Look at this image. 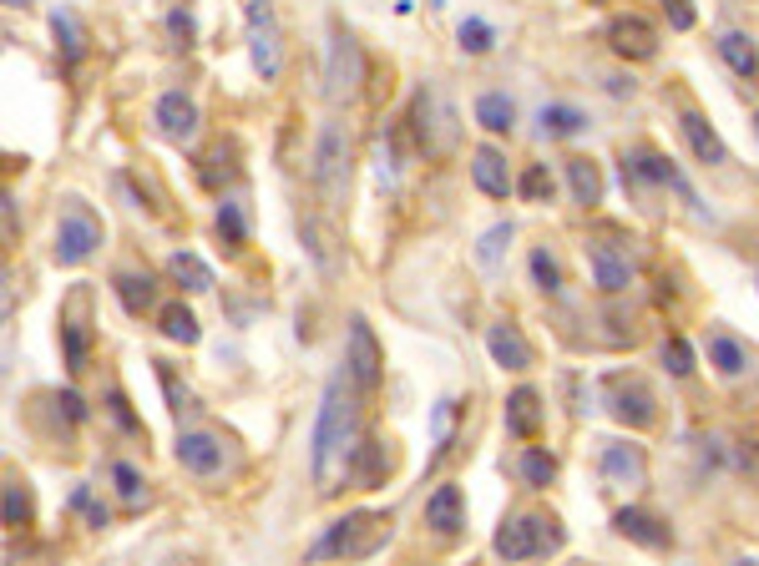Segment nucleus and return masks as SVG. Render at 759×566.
Returning <instances> with one entry per match:
<instances>
[{
    "mask_svg": "<svg viewBox=\"0 0 759 566\" xmlns=\"http://www.w3.org/2000/svg\"><path fill=\"white\" fill-rule=\"evenodd\" d=\"M244 26H249V56H253V72L263 81H278L284 72V51H278V21H274V5L269 0H249L244 5Z\"/></svg>",
    "mask_w": 759,
    "mask_h": 566,
    "instance_id": "1a4fd4ad",
    "label": "nucleus"
},
{
    "mask_svg": "<svg viewBox=\"0 0 759 566\" xmlns=\"http://www.w3.org/2000/svg\"><path fill=\"white\" fill-rule=\"evenodd\" d=\"M385 476H390L385 440H360V445H354V461H350V480L360 491H375V486H385Z\"/></svg>",
    "mask_w": 759,
    "mask_h": 566,
    "instance_id": "5701e85b",
    "label": "nucleus"
},
{
    "mask_svg": "<svg viewBox=\"0 0 759 566\" xmlns=\"http://www.w3.org/2000/svg\"><path fill=\"white\" fill-rule=\"evenodd\" d=\"M304 248H309V259H314V268H320L324 278H335L339 268H345V259L335 253V232L324 228V223L304 218Z\"/></svg>",
    "mask_w": 759,
    "mask_h": 566,
    "instance_id": "c85d7f7f",
    "label": "nucleus"
},
{
    "mask_svg": "<svg viewBox=\"0 0 759 566\" xmlns=\"http://www.w3.org/2000/svg\"><path fill=\"white\" fill-rule=\"evenodd\" d=\"M431 436H436V461H440L456 440V400H436V410H431Z\"/></svg>",
    "mask_w": 759,
    "mask_h": 566,
    "instance_id": "4c0bfd02",
    "label": "nucleus"
},
{
    "mask_svg": "<svg viewBox=\"0 0 759 566\" xmlns=\"http://www.w3.org/2000/svg\"><path fill=\"white\" fill-rule=\"evenodd\" d=\"M5 5H26V0H5Z\"/></svg>",
    "mask_w": 759,
    "mask_h": 566,
    "instance_id": "864d4df0",
    "label": "nucleus"
},
{
    "mask_svg": "<svg viewBox=\"0 0 759 566\" xmlns=\"http://www.w3.org/2000/svg\"><path fill=\"white\" fill-rule=\"evenodd\" d=\"M602 400H608V415L618 425H629V430H648L658 420V400L643 375H608L602 379Z\"/></svg>",
    "mask_w": 759,
    "mask_h": 566,
    "instance_id": "6e6552de",
    "label": "nucleus"
},
{
    "mask_svg": "<svg viewBox=\"0 0 759 566\" xmlns=\"http://www.w3.org/2000/svg\"><path fill=\"white\" fill-rule=\"evenodd\" d=\"M537 122H542V137H577V131L587 127V116L577 112V106H542L537 112Z\"/></svg>",
    "mask_w": 759,
    "mask_h": 566,
    "instance_id": "f704fd0d",
    "label": "nucleus"
},
{
    "mask_svg": "<svg viewBox=\"0 0 759 566\" xmlns=\"http://www.w3.org/2000/svg\"><path fill=\"white\" fill-rule=\"evenodd\" d=\"M679 131H684L688 152H694L704 167H724V162H730V147H724V137H719V131L709 127L699 112H679Z\"/></svg>",
    "mask_w": 759,
    "mask_h": 566,
    "instance_id": "6ab92c4d",
    "label": "nucleus"
},
{
    "mask_svg": "<svg viewBox=\"0 0 759 566\" xmlns=\"http://www.w3.org/2000/svg\"><path fill=\"white\" fill-rule=\"evenodd\" d=\"M97 248H102V218H97L82 198H66V207H61V218H57L51 259H57L61 268H76V263H87Z\"/></svg>",
    "mask_w": 759,
    "mask_h": 566,
    "instance_id": "0eeeda50",
    "label": "nucleus"
},
{
    "mask_svg": "<svg viewBox=\"0 0 759 566\" xmlns=\"http://www.w3.org/2000/svg\"><path fill=\"white\" fill-rule=\"evenodd\" d=\"M107 410L117 415V425H127V430H137V420H132V410H127V400H122V390H112V394H107Z\"/></svg>",
    "mask_w": 759,
    "mask_h": 566,
    "instance_id": "8fccbe9b",
    "label": "nucleus"
},
{
    "mask_svg": "<svg viewBox=\"0 0 759 566\" xmlns=\"http://www.w3.org/2000/svg\"><path fill=\"white\" fill-rule=\"evenodd\" d=\"M167 30L177 36V46H192V30H198V26H192L188 11H173V15H167Z\"/></svg>",
    "mask_w": 759,
    "mask_h": 566,
    "instance_id": "09e8293b",
    "label": "nucleus"
},
{
    "mask_svg": "<svg viewBox=\"0 0 759 566\" xmlns=\"http://www.w3.org/2000/svg\"><path fill=\"white\" fill-rule=\"evenodd\" d=\"M598 470H602V480H608V486H623V491H633V486H643V480H648V455H643V445H633V440H608V445H602Z\"/></svg>",
    "mask_w": 759,
    "mask_h": 566,
    "instance_id": "ddd939ff",
    "label": "nucleus"
},
{
    "mask_svg": "<svg viewBox=\"0 0 759 566\" xmlns=\"http://www.w3.org/2000/svg\"><path fill=\"white\" fill-rule=\"evenodd\" d=\"M471 177H476V188H482L486 198H507L511 192V167L497 147H476V152H471Z\"/></svg>",
    "mask_w": 759,
    "mask_h": 566,
    "instance_id": "4be33fe9",
    "label": "nucleus"
},
{
    "mask_svg": "<svg viewBox=\"0 0 759 566\" xmlns=\"http://www.w3.org/2000/svg\"><path fill=\"white\" fill-rule=\"evenodd\" d=\"M517 470H522V480L532 486V491H542V486H552L557 480V455L542 451V445H526L522 461H517Z\"/></svg>",
    "mask_w": 759,
    "mask_h": 566,
    "instance_id": "72a5a7b5",
    "label": "nucleus"
},
{
    "mask_svg": "<svg viewBox=\"0 0 759 566\" xmlns=\"http://www.w3.org/2000/svg\"><path fill=\"white\" fill-rule=\"evenodd\" d=\"M72 506H76V511H87V521H91V526H107V506H97V501H91L87 486L72 495Z\"/></svg>",
    "mask_w": 759,
    "mask_h": 566,
    "instance_id": "de8ad7c7",
    "label": "nucleus"
},
{
    "mask_svg": "<svg viewBox=\"0 0 759 566\" xmlns=\"http://www.w3.org/2000/svg\"><path fill=\"white\" fill-rule=\"evenodd\" d=\"M112 480H117L122 501H127L132 511H137V506H142V501H147V480H142V470H137V465L117 461V465H112Z\"/></svg>",
    "mask_w": 759,
    "mask_h": 566,
    "instance_id": "58836bf2",
    "label": "nucleus"
},
{
    "mask_svg": "<svg viewBox=\"0 0 759 566\" xmlns=\"http://www.w3.org/2000/svg\"><path fill=\"white\" fill-rule=\"evenodd\" d=\"M517 188H522L526 203H552V173H547V162H532Z\"/></svg>",
    "mask_w": 759,
    "mask_h": 566,
    "instance_id": "a19ab883",
    "label": "nucleus"
},
{
    "mask_svg": "<svg viewBox=\"0 0 759 566\" xmlns=\"http://www.w3.org/2000/svg\"><path fill=\"white\" fill-rule=\"evenodd\" d=\"M507 243H511V223H497V228H486V238L476 243V259L492 268V263L501 259V248H507Z\"/></svg>",
    "mask_w": 759,
    "mask_h": 566,
    "instance_id": "a18cd8bd",
    "label": "nucleus"
},
{
    "mask_svg": "<svg viewBox=\"0 0 759 566\" xmlns=\"http://www.w3.org/2000/svg\"><path fill=\"white\" fill-rule=\"evenodd\" d=\"M709 364H714V375L739 379L745 375V364H749V349L734 335H709Z\"/></svg>",
    "mask_w": 759,
    "mask_h": 566,
    "instance_id": "7c9ffc66",
    "label": "nucleus"
},
{
    "mask_svg": "<svg viewBox=\"0 0 759 566\" xmlns=\"http://www.w3.org/2000/svg\"><path fill=\"white\" fill-rule=\"evenodd\" d=\"M5 526H30V491L26 480H5Z\"/></svg>",
    "mask_w": 759,
    "mask_h": 566,
    "instance_id": "79ce46f5",
    "label": "nucleus"
},
{
    "mask_svg": "<svg viewBox=\"0 0 759 566\" xmlns=\"http://www.w3.org/2000/svg\"><path fill=\"white\" fill-rule=\"evenodd\" d=\"M476 122H482L486 131H511L517 106H511L507 91H482V97H476Z\"/></svg>",
    "mask_w": 759,
    "mask_h": 566,
    "instance_id": "473e14b6",
    "label": "nucleus"
},
{
    "mask_svg": "<svg viewBox=\"0 0 759 566\" xmlns=\"http://www.w3.org/2000/svg\"><path fill=\"white\" fill-rule=\"evenodd\" d=\"M562 541H568V531H562L557 516H547V511H517V516L501 521L492 552H497L501 562H532V556L562 552Z\"/></svg>",
    "mask_w": 759,
    "mask_h": 566,
    "instance_id": "7ed1b4c3",
    "label": "nucleus"
},
{
    "mask_svg": "<svg viewBox=\"0 0 759 566\" xmlns=\"http://www.w3.org/2000/svg\"><path fill=\"white\" fill-rule=\"evenodd\" d=\"M158 329H162V339H173V344H198V314H192L183 299H173V304H162L158 309Z\"/></svg>",
    "mask_w": 759,
    "mask_h": 566,
    "instance_id": "cd10ccee",
    "label": "nucleus"
},
{
    "mask_svg": "<svg viewBox=\"0 0 759 566\" xmlns=\"http://www.w3.org/2000/svg\"><path fill=\"white\" fill-rule=\"evenodd\" d=\"M739 566H759V556H745V562H739Z\"/></svg>",
    "mask_w": 759,
    "mask_h": 566,
    "instance_id": "603ef678",
    "label": "nucleus"
},
{
    "mask_svg": "<svg viewBox=\"0 0 759 566\" xmlns=\"http://www.w3.org/2000/svg\"><path fill=\"white\" fill-rule=\"evenodd\" d=\"M152 122L167 142H192L198 137V106H192L188 91H162L158 106H152Z\"/></svg>",
    "mask_w": 759,
    "mask_h": 566,
    "instance_id": "4468645a",
    "label": "nucleus"
},
{
    "mask_svg": "<svg viewBox=\"0 0 759 566\" xmlns=\"http://www.w3.org/2000/svg\"><path fill=\"white\" fill-rule=\"evenodd\" d=\"M51 36H57V51H61V61H66V66H76V61L87 56V30H82L76 11L57 5V11H51Z\"/></svg>",
    "mask_w": 759,
    "mask_h": 566,
    "instance_id": "a878e982",
    "label": "nucleus"
},
{
    "mask_svg": "<svg viewBox=\"0 0 759 566\" xmlns=\"http://www.w3.org/2000/svg\"><path fill=\"white\" fill-rule=\"evenodd\" d=\"M158 379H162V390H167V410H173L177 420H183V415H198V394H192L188 385H177V375L162 360H158Z\"/></svg>",
    "mask_w": 759,
    "mask_h": 566,
    "instance_id": "c9c22d12",
    "label": "nucleus"
},
{
    "mask_svg": "<svg viewBox=\"0 0 759 566\" xmlns=\"http://www.w3.org/2000/svg\"><path fill=\"white\" fill-rule=\"evenodd\" d=\"M658 360H663V369H669L673 379H688V375H694V349H688L684 339H663Z\"/></svg>",
    "mask_w": 759,
    "mask_h": 566,
    "instance_id": "37998d69",
    "label": "nucleus"
},
{
    "mask_svg": "<svg viewBox=\"0 0 759 566\" xmlns=\"http://www.w3.org/2000/svg\"><path fill=\"white\" fill-rule=\"evenodd\" d=\"M410 131L421 142L425 158H451L456 142H461V122H456V106L440 97L436 87H421L415 102H410Z\"/></svg>",
    "mask_w": 759,
    "mask_h": 566,
    "instance_id": "39448f33",
    "label": "nucleus"
},
{
    "mask_svg": "<svg viewBox=\"0 0 759 566\" xmlns=\"http://www.w3.org/2000/svg\"><path fill=\"white\" fill-rule=\"evenodd\" d=\"M112 289H117L127 314H147V309H152V274H147V268H117V274H112Z\"/></svg>",
    "mask_w": 759,
    "mask_h": 566,
    "instance_id": "bb28decb",
    "label": "nucleus"
},
{
    "mask_svg": "<svg viewBox=\"0 0 759 566\" xmlns=\"http://www.w3.org/2000/svg\"><path fill=\"white\" fill-rule=\"evenodd\" d=\"M623 183H669L684 203H694V188H688L684 177H679V167H673L669 158H658V152H648V147H638V152H629L623 158Z\"/></svg>",
    "mask_w": 759,
    "mask_h": 566,
    "instance_id": "2eb2a0df",
    "label": "nucleus"
},
{
    "mask_svg": "<svg viewBox=\"0 0 759 566\" xmlns=\"http://www.w3.org/2000/svg\"><path fill=\"white\" fill-rule=\"evenodd\" d=\"M5 238H15V203H11V192H5Z\"/></svg>",
    "mask_w": 759,
    "mask_h": 566,
    "instance_id": "3c124183",
    "label": "nucleus"
},
{
    "mask_svg": "<svg viewBox=\"0 0 759 566\" xmlns=\"http://www.w3.org/2000/svg\"><path fill=\"white\" fill-rule=\"evenodd\" d=\"M219 238L228 248L249 243V223H244V207H238V203H219Z\"/></svg>",
    "mask_w": 759,
    "mask_h": 566,
    "instance_id": "ea45409f",
    "label": "nucleus"
},
{
    "mask_svg": "<svg viewBox=\"0 0 759 566\" xmlns=\"http://www.w3.org/2000/svg\"><path fill=\"white\" fill-rule=\"evenodd\" d=\"M354 461V400L345 394V375L324 385L320 420H314V486L324 495L339 491V480L350 476Z\"/></svg>",
    "mask_w": 759,
    "mask_h": 566,
    "instance_id": "f257e3e1",
    "label": "nucleus"
},
{
    "mask_svg": "<svg viewBox=\"0 0 759 566\" xmlns=\"http://www.w3.org/2000/svg\"><path fill=\"white\" fill-rule=\"evenodd\" d=\"M663 15H669V26H673V30H694V21H699L688 0H663Z\"/></svg>",
    "mask_w": 759,
    "mask_h": 566,
    "instance_id": "49530a36",
    "label": "nucleus"
},
{
    "mask_svg": "<svg viewBox=\"0 0 759 566\" xmlns=\"http://www.w3.org/2000/svg\"><path fill=\"white\" fill-rule=\"evenodd\" d=\"M314 192L324 207H345L350 192V131L345 122H324L314 142Z\"/></svg>",
    "mask_w": 759,
    "mask_h": 566,
    "instance_id": "423d86ee",
    "label": "nucleus"
},
{
    "mask_svg": "<svg viewBox=\"0 0 759 566\" xmlns=\"http://www.w3.org/2000/svg\"><path fill=\"white\" fill-rule=\"evenodd\" d=\"M486 354H492V364L511 369V375L532 369V344H526V335L517 324H492V329H486Z\"/></svg>",
    "mask_w": 759,
    "mask_h": 566,
    "instance_id": "f3484780",
    "label": "nucleus"
},
{
    "mask_svg": "<svg viewBox=\"0 0 759 566\" xmlns=\"http://www.w3.org/2000/svg\"><path fill=\"white\" fill-rule=\"evenodd\" d=\"M456 36H461V51H471V56L492 51V41H497V36H492V26H486V21H476V15H471V21H461V26H456Z\"/></svg>",
    "mask_w": 759,
    "mask_h": 566,
    "instance_id": "c03bdc74",
    "label": "nucleus"
},
{
    "mask_svg": "<svg viewBox=\"0 0 759 566\" xmlns=\"http://www.w3.org/2000/svg\"><path fill=\"white\" fill-rule=\"evenodd\" d=\"M390 526L395 521L380 516V511H354V516L335 521L309 546V562H365V556H375L390 541Z\"/></svg>",
    "mask_w": 759,
    "mask_h": 566,
    "instance_id": "f03ea898",
    "label": "nucleus"
},
{
    "mask_svg": "<svg viewBox=\"0 0 759 566\" xmlns=\"http://www.w3.org/2000/svg\"><path fill=\"white\" fill-rule=\"evenodd\" d=\"M177 461H183V470H192V476L213 480L223 470V440L208 436V430H183V436H177Z\"/></svg>",
    "mask_w": 759,
    "mask_h": 566,
    "instance_id": "dca6fc26",
    "label": "nucleus"
},
{
    "mask_svg": "<svg viewBox=\"0 0 759 566\" xmlns=\"http://www.w3.org/2000/svg\"><path fill=\"white\" fill-rule=\"evenodd\" d=\"M425 526L440 531V537H456L466 526V495H461V486H436V495L425 501Z\"/></svg>",
    "mask_w": 759,
    "mask_h": 566,
    "instance_id": "aec40b11",
    "label": "nucleus"
},
{
    "mask_svg": "<svg viewBox=\"0 0 759 566\" xmlns=\"http://www.w3.org/2000/svg\"><path fill=\"white\" fill-rule=\"evenodd\" d=\"M167 278H173L177 289H188V293H208V289H213V268H208L198 253H173V259H167Z\"/></svg>",
    "mask_w": 759,
    "mask_h": 566,
    "instance_id": "c756f323",
    "label": "nucleus"
},
{
    "mask_svg": "<svg viewBox=\"0 0 759 566\" xmlns=\"http://www.w3.org/2000/svg\"><path fill=\"white\" fill-rule=\"evenodd\" d=\"M719 56H724V66H730L739 81H755L759 76V46L745 30H724V36H719Z\"/></svg>",
    "mask_w": 759,
    "mask_h": 566,
    "instance_id": "393cba45",
    "label": "nucleus"
},
{
    "mask_svg": "<svg viewBox=\"0 0 759 566\" xmlns=\"http://www.w3.org/2000/svg\"><path fill=\"white\" fill-rule=\"evenodd\" d=\"M587 253H593V284H598L602 293H623L633 284V259L629 253H618L613 243H593Z\"/></svg>",
    "mask_w": 759,
    "mask_h": 566,
    "instance_id": "412c9836",
    "label": "nucleus"
},
{
    "mask_svg": "<svg viewBox=\"0 0 759 566\" xmlns=\"http://www.w3.org/2000/svg\"><path fill=\"white\" fill-rule=\"evenodd\" d=\"M61 354H66V369L82 375L87 369V354H91V289L76 284L61 304Z\"/></svg>",
    "mask_w": 759,
    "mask_h": 566,
    "instance_id": "9d476101",
    "label": "nucleus"
},
{
    "mask_svg": "<svg viewBox=\"0 0 759 566\" xmlns=\"http://www.w3.org/2000/svg\"><path fill=\"white\" fill-rule=\"evenodd\" d=\"M608 46H613V56L623 61H654L658 56V30L643 21L638 11H623L608 21Z\"/></svg>",
    "mask_w": 759,
    "mask_h": 566,
    "instance_id": "f8f14e48",
    "label": "nucleus"
},
{
    "mask_svg": "<svg viewBox=\"0 0 759 566\" xmlns=\"http://www.w3.org/2000/svg\"><path fill=\"white\" fill-rule=\"evenodd\" d=\"M345 375L360 394H375L380 390V375H385V354H380V339L360 314L350 319V349H345Z\"/></svg>",
    "mask_w": 759,
    "mask_h": 566,
    "instance_id": "9b49d317",
    "label": "nucleus"
},
{
    "mask_svg": "<svg viewBox=\"0 0 759 566\" xmlns=\"http://www.w3.org/2000/svg\"><path fill=\"white\" fill-rule=\"evenodd\" d=\"M613 526H618V537H629V541H638V546H654V552H663V546H673V531H669V521H658L654 511H643V506H623L613 516Z\"/></svg>",
    "mask_w": 759,
    "mask_h": 566,
    "instance_id": "a211bd4d",
    "label": "nucleus"
},
{
    "mask_svg": "<svg viewBox=\"0 0 759 566\" xmlns=\"http://www.w3.org/2000/svg\"><path fill=\"white\" fill-rule=\"evenodd\" d=\"M360 91H365V51L354 41V30L335 21L329 51H324V97H329V106H350Z\"/></svg>",
    "mask_w": 759,
    "mask_h": 566,
    "instance_id": "20e7f679",
    "label": "nucleus"
},
{
    "mask_svg": "<svg viewBox=\"0 0 759 566\" xmlns=\"http://www.w3.org/2000/svg\"><path fill=\"white\" fill-rule=\"evenodd\" d=\"M568 167V183H572V198L583 207H598L602 203V177H598V162H587V158H568L562 162Z\"/></svg>",
    "mask_w": 759,
    "mask_h": 566,
    "instance_id": "2f4dec72",
    "label": "nucleus"
},
{
    "mask_svg": "<svg viewBox=\"0 0 759 566\" xmlns=\"http://www.w3.org/2000/svg\"><path fill=\"white\" fill-rule=\"evenodd\" d=\"M526 268H532V284H537L542 293H562V268H557V259L547 253V248H532Z\"/></svg>",
    "mask_w": 759,
    "mask_h": 566,
    "instance_id": "e433bc0d",
    "label": "nucleus"
},
{
    "mask_svg": "<svg viewBox=\"0 0 759 566\" xmlns=\"http://www.w3.org/2000/svg\"><path fill=\"white\" fill-rule=\"evenodd\" d=\"M755 137H759V112H755Z\"/></svg>",
    "mask_w": 759,
    "mask_h": 566,
    "instance_id": "5fc2aeb1",
    "label": "nucleus"
},
{
    "mask_svg": "<svg viewBox=\"0 0 759 566\" xmlns=\"http://www.w3.org/2000/svg\"><path fill=\"white\" fill-rule=\"evenodd\" d=\"M507 430L517 440H532L542 430V394L532 390V385H522V390L507 394Z\"/></svg>",
    "mask_w": 759,
    "mask_h": 566,
    "instance_id": "b1692460",
    "label": "nucleus"
}]
</instances>
